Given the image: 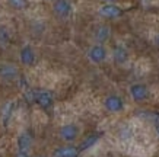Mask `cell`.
<instances>
[{
  "mask_svg": "<svg viewBox=\"0 0 159 157\" xmlns=\"http://www.w3.org/2000/svg\"><path fill=\"white\" fill-rule=\"evenodd\" d=\"M129 92H130L131 99L134 100V102H137V103L145 102V100L149 98V90H148V87H146L143 83H133V85L130 86Z\"/></svg>",
  "mask_w": 159,
  "mask_h": 157,
  "instance_id": "5b68a950",
  "label": "cell"
},
{
  "mask_svg": "<svg viewBox=\"0 0 159 157\" xmlns=\"http://www.w3.org/2000/svg\"><path fill=\"white\" fill-rule=\"evenodd\" d=\"M97 141V135H91V137L88 138L85 143H82V146H80V150H85V148H88V147H91L92 144Z\"/></svg>",
  "mask_w": 159,
  "mask_h": 157,
  "instance_id": "2e32d148",
  "label": "cell"
},
{
  "mask_svg": "<svg viewBox=\"0 0 159 157\" xmlns=\"http://www.w3.org/2000/svg\"><path fill=\"white\" fill-rule=\"evenodd\" d=\"M111 38V28L108 25L102 24V25H98L95 31H93V39L97 44H104L107 41H110Z\"/></svg>",
  "mask_w": 159,
  "mask_h": 157,
  "instance_id": "9c48e42d",
  "label": "cell"
},
{
  "mask_svg": "<svg viewBox=\"0 0 159 157\" xmlns=\"http://www.w3.org/2000/svg\"><path fill=\"white\" fill-rule=\"evenodd\" d=\"M77 154H79V148L73 146H64L54 151V157H77Z\"/></svg>",
  "mask_w": 159,
  "mask_h": 157,
  "instance_id": "7c38bea8",
  "label": "cell"
},
{
  "mask_svg": "<svg viewBox=\"0 0 159 157\" xmlns=\"http://www.w3.org/2000/svg\"><path fill=\"white\" fill-rule=\"evenodd\" d=\"M53 12L60 19H66L72 13V3L69 0H54Z\"/></svg>",
  "mask_w": 159,
  "mask_h": 157,
  "instance_id": "8992f818",
  "label": "cell"
},
{
  "mask_svg": "<svg viewBox=\"0 0 159 157\" xmlns=\"http://www.w3.org/2000/svg\"><path fill=\"white\" fill-rule=\"evenodd\" d=\"M86 55L93 64H101L107 60L108 52H107V48L102 44H93L92 47H89Z\"/></svg>",
  "mask_w": 159,
  "mask_h": 157,
  "instance_id": "3957f363",
  "label": "cell"
},
{
  "mask_svg": "<svg viewBox=\"0 0 159 157\" xmlns=\"http://www.w3.org/2000/svg\"><path fill=\"white\" fill-rule=\"evenodd\" d=\"M98 13L101 15L102 18H105V19H117V18H120L123 15V10L114 3H105L104 6L99 7Z\"/></svg>",
  "mask_w": 159,
  "mask_h": 157,
  "instance_id": "52a82bcc",
  "label": "cell"
},
{
  "mask_svg": "<svg viewBox=\"0 0 159 157\" xmlns=\"http://www.w3.org/2000/svg\"><path fill=\"white\" fill-rule=\"evenodd\" d=\"M104 108L110 114H118V112L124 109V100H123L121 96L111 93L104 99Z\"/></svg>",
  "mask_w": 159,
  "mask_h": 157,
  "instance_id": "7a4b0ae2",
  "label": "cell"
},
{
  "mask_svg": "<svg viewBox=\"0 0 159 157\" xmlns=\"http://www.w3.org/2000/svg\"><path fill=\"white\" fill-rule=\"evenodd\" d=\"M19 58H20V63L24 64V66H32L35 63V52L34 50L29 47V45H25L22 47L19 52Z\"/></svg>",
  "mask_w": 159,
  "mask_h": 157,
  "instance_id": "30bf717a",
  "label": "cell"
},
{
  "mask_svg": "<svg viewBox=\"0 0 159 157\" xmlns=\"http://www.w3.org/2000/svg\"><path fill=\"white\" fill-rule=\"evenodd\" d=\"M112 60H114V63L116 64H118V66H123V64H125V63L129 61V50L124 47V45H121V44H118V45H116L114 47V50H112Z\"/></svg>",
  "mask_w": 159,
  "mask_h": 157,
  "instance_id": "ba28073f",
  "label": "cell"
},
{
  "mask_svg": "<svg viewBox=\"0 0 159 157\" xmlns=\"http://www.w3.org/2000/svg\"><path fill=\"white\" fill-rule=\"evenodd\" d=\"M79 135H80V128H79V125L73 124V122L61 125L60 129H58V137L67 144L75 143L77 138H79Z\"/></svg>",
  "mask_w": 159,
  "mask_h": 157,
  "instance_id": "6da1fadb",
  "label": "cell"
},
{
  "mask_svg": "<svg viewBox=\"0 0 159 157\" xmlns=\"http://www.w3.org/2000/svg\"><path fill=\"white\" fill-rule=\"evenodd\" d=\"M7 2H9V5L13 9H18V10H24L28 6V0H7Z\"/></svg>",
  "mask_w": 159,
  "mask_h": 157,
  "instance_id": "9a60e30c",
  "label": "cell"
},
{
  "mask_svg": "<svg viewBox=\"0 0 159 157\" xmlns=\"http://www.w3.org/2000/svg\"><path fill=\"white\" fill-rule=\"evenodd\" d=\"M156 134H158V137H159V125H156Z\"/></svg>",
  "mask_w": 159,
  "mask_h": 157,
  "instance_id": "e0dca14e",
  "label": "cell"
},
{
  "mask_svg": "<svg viewBox=\"0 0 159 157\" xmlns=\"http://www.w3.org/2000/svg\"><path fill=\"white\" fill-rule=\"evenodd\" d=\"M10 41V35L6 28H0V47H7Z\"/></svg>",
  "mask_w": 159,
  "mask_h": 157,
  "instance_id": "5bb4252c",
  "label": "cell"
},
{
  "mask_svg": "<svg viewBox=\"0 0 159 157\" xmlns=\"http://www.w3.org/2000/svg\"><path fill=\"white\" fill-rule=\"evenodd\" d=\"M31 147V137H29L28 134H22L19 137V148L22 153H26Z\"/></svg>",
  "mask_w": 159,
  "mask_h": 157,
  "instance_id": "4fadbf2b",
  "label": "cell"
},
{
  "mask_svg": "<svg viewBox=\"0 0 159 157\" xmlns=\"http://www.w3.org/2000/svg\"><path fill=\"white\" fill-rule=\"evenodd\" d=\"M19 77V68L12 63H2L0 64V79L5 81H13Z\"/></svg>",
  "mask_w": 159,
  "mask_h": 157,
  "instance_id": "277c9868",
  "label": "cell"
},
{
  "mask_svg": "<svg viewBox=\"0 0 159 157\" xmlns=\"http://www.w3.org/2000/svg\"><path fill=\"white\" fill-rule=\"evenodd\" d=\"M35 100L39 106H43L44 109H48L53 105V95L47 90H39L35 93Z\"/></svg>",
  "mask_w": 159,
  "mask_h": 157,
  "instance_id": "8fae6325",
  "label": "cell"
}]
</instances>
